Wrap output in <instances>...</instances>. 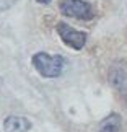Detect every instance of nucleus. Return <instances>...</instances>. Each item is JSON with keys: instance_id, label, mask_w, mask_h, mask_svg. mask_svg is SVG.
<instances>
[{"instance_id": "1", "label": "nucleus", "mask_w": 127, "mask_h": 132, "mask_svg": "<svg viewBox=\"0 0 127 132\" xmlns=\"http://www.w3.org/2000/svg\"><path fill=\"white\" fill-rule=\"evenodd\" d=\"M31 64L36 72L44 78H55L64 72L65 59L59 54L49 52H36L31 57Z\"/></svg>"}, {"instance_id": "2", "label": "nucleus", "mask_w": 127, "mask_h": 132, "mask_svg": "<svg viewBox=\"0 0 127 132\" xmlns=\"http://www.w3.org/2000/svg\"><path fill=\"white\" fill-rule=\"evenodd\" d=\"M59 8L60 13L69 18L82 20V21H90L95 18V8L86 0H60Z\"/></svg>"}, {"instance_id": "3", "label": "nucleus", "mask_w": 127, "mask_h": 132, "mask_svg": "<svg viewBox=\"0 0 127 132\" xmlns=\"http://www.w3.org/2000/svg\"><path fill=\"white\" fill-rule=\"evenodd\" d=\"M108 80L113 90L121 98H127V60L117 59L111 64Z\"/></svg>"}, {"instance_id": "4", "label": "nucleus", "mask_w": 127, "mask_h": 132, "mask_svg": "<svg viewBox=\"0 0 127 132\" xmlns=\"http://www.w3.org/2000/svg\"><path fill=\"white\" fill-rule=\"evenodd\" d=\"M55 31H57L59 38L62 39V43L65 46H69V47H72L75 51H80L85 47L86 38H88L85 31H78V29H75L73 26H70L69 23H64V21L57 23Z\"/></svg>"}, {"instance_id": "5", "label": "nucleus", "mask_w": 127, "mask_h": 132, "mask_svg": "<svg viewBox=\"0 0 127 132\" xmlns=\"http://www.w3.org/2000/svg\"><path fill=\"white\" fill-rule=\"evenodd\" d=\"M31 129V122L23 116H8L3 121L5 132H28Z\"/></svg>"}, {"instance_id": "6", "label": "nucleus", "mask_w": 127, "mask_h": 132, "mask_svg": "<svg viewBox=\"0 0 127 132\" xmlns=\"http://www.w3.org/2000/svg\"><path fill=\"white\" fill-rule=\"evenodd\" d=\"M122 118L119 113H111L99 122V132H121Z\"/></svg>"}, {"instance_id": "7", "label": "nucleus", "mask_w": 127, "mask_h": 132, "mask_svg": "<svg viewBox=\"0 0 127 132\" xmlns=\"http://www.w3.org/2000/svg\"><path fill=\"white\" fill-rule=\"evenodd\" d=\"M18 0H0V12H5V10L12 8Z\"/></svg>"}, {"instance_id": "8", "label": "nucleus", "mask_w": 127, "mask_h": 132, "mask_svg": "<svg viewBox=\"0 0 127 132\" xmlns=\"http://www.w3.org/2000/svg\"><path fill=\"white\" fill-rule=\"evenodd\" d=\"M38 3H43V5H47V3H50V0H36Z\"/></svg>"}, {"instance_id": "9", "label": "nucleus", "mask_w": 127, "mask_h": 132, "mask_svg": "<svg viewBox=\"0 0 127 132\" xmlns=\"http://www.w3.org/2000/svg\"><path fill=\"white\" fill-rule=\"evenodd\" d=\"M0 85H2V78H0Z\"/></svg>"}]
</instances>
